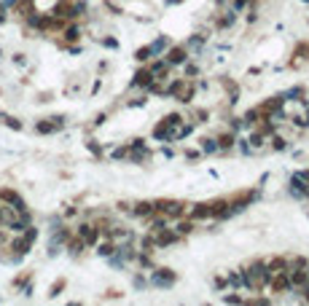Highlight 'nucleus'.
<instances>
[{
    "label": "nucleus",
    "mask_w": 309,
    "mask_h": 306,
    "mask_svg": "<svg viewBox=\"0 0 309 306\" xmlns=\"http://www.w3.org/2000/svg\"><path fill=\"white\" fill-rule=\"evenodd\" d=\"M242 274H245V290H250V293H264L269 285V277H271L264 258H253L250 263H245Z\"/></svg>",
    "instance_id": "1"
},
{
    "label": "nucleus",
    "mask_w": 309,
    "mask_h": 306,
    "mask_svg": "<svg viewBox=\"0 0 309 306\" xmlns=\"http://www.w3.org/2000/svg\"><path fill=\"white\" fill-rule=\"evenodd\" d=\"M186 213H188V204L177 202V199H159V202H153V215L156 218L177 220V218H186Z\"/></svg>",
    "instance_id": "2"
},
{
    "label": "nucleus",
    "mask_w": 309,
    "mask_h": 306,
    "mask_svg": "<svg viewBox=\"0 0 309 306\" xmlns=\"http://www.w3.org/2000/svg\"><path fill=\"white\" fill-rule=\"evenodd\" d=\"M148 234L153 237L156 250H161V247H170V244H175V242H180V237L175 234V228H167V226H156V228H151Z\"/></svg>",
    "instance_id": "3"
},
{
    "label": "nucleus",
    "mask_w": 309,
    "mask_h": 306,
    "mask_svg": "<svg viewBox=\"0 0 309 306\" xmlns=\"http://www.w3.org/2000/svg\"><path fill=\"white\" fill-rule=\"evenodd\" d=\"M269 296H282V293H290V277L288 272H277L269 277V285H266Z\"/></svg>",
    "instance_id": "4"
},
{
    "label": "nucleus",
    "mask_w": 309,
    "mask_h": 306,
    "mask_svg": "<svg viewBox=\"0 0 309 306\" xmlns=\"http://www.w3.org/2000/svg\"><path fill=\"white\" fill-rule=\"evenodd\" d=\"M186 60H191V54L186 51V46H183V43L170 46V49L164 51V62H167L170 67H175V65H183Z\"/></svg>",
    "instance_id": "5"
},
{
    "label": "nucleus",
    "mask_w": 309,
    "mask_h": 306,
    "mask_svg": "<svg viewBox=\"0 0 309 306\" xmlns=\"http://www.w3.org/2000/svg\"><path fill=\"white\" fill-rule=\"evenodd\" d=\"M175 279H177V274L172 272V269H153L151 285H156V288H172Z\"/></svg>",
    "instance_id": "6"
},
{
    "label": "nucleus",
    "mask_w": 309,
    "mask_h": 306,
    "mask_svg": "<svg viewBox=\"0 0 309 306\" xmlns=\"http://www.w3.org/2000/svg\"><path fill=\"white\" fill-rule=\"evenodd\" d=\"M186 218H191V220H207V218H212V204L210 202H199V204H188V213H186Z\"/></svg>",
    "instance_id": "7"
},
{
    "label": "nucleus",
    "mask_w": 309,
    "mask_h": 306,
    "mask_svg": "<svg viewBox=\"0 0 309 306\" xmlns=\"http://www.w3.org/2000/svg\"><path fill=\"white\" fill-rule=\"evenodd\" d=\"M191 132H194V124H186V119H183L180 124L170 126V132H167V143H180V140H186Z\"/></svg>",
    "instance_id": "8"
},
{
    "label": "nucleus",
    "mask_w": 309,
    "mask_h": 306,
    "mask_svg": "<svg viewBox=\"0 0 309 306\" xmlns=\"http://www.w3.org/2000/svg\"><path fill=\"white\" fill-rule=\"evenodd\" d=\"M151 81H153V75H151L148 65H142L137 73H135V78H132V89H142V91H146V89L151 86Z\"/></svg>",
    "instance_id": "9"
},
{
    "label": "nucleus",
    "mask_w": 309,
    "mask_h": 306,
    "mask_svg": "<svg viewBox=\"0 0 309 306\" xmlns=\"http://www.w3.org/2000/svg\"><path fill=\"white\" fill-rule=\"evenodd\" d=\"M78 237L86 242V247H94L100 242V231L97 226H89V223H84V226H78Z\"/></svg>",
    "instance_id": "10"
},
{
    "label": "nucleus",
    "mask_w": 309,
    "mask_h": 306,
    "mask_svg": "<svg viewBox=\"0 0 309 306\" xmlns=\"http://www.w3.org/2000/svg\"><path fill=\"white\" fill-rule=\"evenodd\" d=\"M226 285H229V290H245V274H242V269L226 272Z\"/></svg>",
    "instance_id": "11"
},
{
    "label": "nucleus",
    "mask_w": 309,
    "mask_h": 306,
    "mask_svg": "<svg viewBox=\"0 0 309 306\" xmlns=\"http://www.w3.org/2000/svg\"><path fill=\"white\" fill-rule=\"evenodd\" d=\"M264 263H266V269H269V274H277V272H288V258H285V255L264 258Z\"/></svg>",
    "instance_id": "12"
},
{
    "label": "nucleus",
    "mask_w": 309,
    "mask_h": 306,
    "mask_svg": "<svg viewBox=\"0 0 309 306\" xmlns=\"http://www.w3.org/2000/svg\"><path fill=\"white\" fill-rule=\"evenodd\" d=\"M205 41H207V35H202V32H196V35H191L183 46H186V51L188 54H199L202 49H205Z\"/></svg>",
    "instance_id": "13"
},
{
    "label": "nucleus",
    "mask_w": 309,
    "mask_h": 306,
    "mask_svg": "<svg viewBox=\"0 0 309 306\" xmlns=\"http://www.w3.org/2000/svg\"><path fill=\"white\" fill-rule=\"evenodd\" d=\"M194 228H196V220H191V218H186V220H183V218H177V226H175V234H177V237L183 239V237H188V234H191Z\"/></svg>",
    "instance_id": "14"
},
{
    "label": "nucleus",
    "mask_w": 309,
    "mask_h": 306,
    "mask_svg": "<svg viewBox=\"0 0 309 306\" xmlns=\"http://www.w3.org/2000/svg\"><path fill=\"white\" fill-rule=\"evenodd\" d=\"M132 215H137V218H153V202H135L132 204Z\"/></svg>",
    "instance_id": "15"
},
{
    "label": "nucleus",
    "mask_w": 309,
    "mask_h": 306,
    "mask_svg": "<svg viewBox=\"0 0 309 306\" xmlns=\"http://www.w3.org/2000/svg\"><path fill=\"white\" fill-rule=\"evenodd\" d=\"M215 140H218V150H231L234 143H237V135H234V129H229V132L218 135Z\"/></svg>",
    "instance_id": "16"
},
{
    "label": "nucleus",
    "mask_w": 309,
    "mask_h": 306,
    "mask_svg": "<svg viewBox=\"0 0 309 306\" xmlns=\"http://www.w3.org/2000/svg\"><path fill=\"white\" fill-rule=\"evenodd\" d=\"M148 46H151V51H153V56H161V54L167 51V49H170L172 43H170V38H167V35H159V38L153 41V43H148Z\"/></svg>",
    "instance_id": "17"
},
{
    "label": "nucleus",
    "mask_w": 309,
    "mask_h": 306,
    "mask_svg": "<svg viewBox=\"0 0 309 306\" xmlns=\"http://www.w3.org/2000/svg\"><path fill=\"white\" fill-rule=\"evenodd\" d=\"M306 60H309V43H301L299 49L293 51V60H290V65H293V67H299V65H304Z\"/></svg>",
    "instance_id": "18"
},
{
    "label": "nucleus",
    "mask_w": 309,
    "mask_h": 306,
    "mask_svg": "<svg viewBox=\"0 0 309 306\" xmlns=\"http://www.w3.org/2000/svg\"><path fill=\"white\" fill-rule=\"evenodd\" d=\"M234 19H237V11H234V8H226V11H221V19H218V30H226V27H231V25H234Z\"/></svg>",
    "instance_id": "19"
},
{
    "label": "nucleus",
    "mask_w": 309,
    "mask_h": 306,
    "mask_svg": "<svg viewBox=\"0 0 309 306\" xmlns=\"http://www.w3.org/2000/svg\"><path fill=\"white\" fill-rule=\"evenodd\" d=\"M199 148H202V153H218V140L215 137H202L199 140Z\"/></svg>",
    "instance_id": "20"
},
{
    "label": "nucleus",
    "mask_w": 309,
    "mask_h": 306,
    "mask_svg": "<svg viewBox=\"0 0 309 306\" xmlns=\"http://www.w3.org/2000/svg\"><path fill=\"white\" fill-rule=\"evenodd\" d=\"M167 132H170V126H167V121H164V119L153 126V137H156L159 143H167Z\"/></svg>",
    "instance_id": "21"
},
{
    "label": "nucleus",
    "mask_w": 309,
    "mask_h": 306,
    "mask_svg": "<svg viewBox=\"0 0 309 306\" xmlns=\"http://www.w3.org/2000/svg\"><path fill=\"white\" fill-rule=\"evenodd\" d=\"M135 60H137L140 65L151 62V60H153V51H151V46H142V49H137V51H135Z\"/></svg>",
    "instance_id": "22"
},
{
    "label": "nucleus",
    "mask_w": 309,
    "mask_h": 306,
    "mask_svg": "<svg viewBox=\"0 0 309 306\" xmlns=\"http://www.w3.org/2000/svg\"><path fill=\"white\" fill-rule=\"evenodd\" d=\"M97 253H100L102 258H111V255L116 253V244H113L111 239H108V242H102V244L97 242Z\"/></svg>",
    "instance_id": "23"
},
{
    "label": "nucleus",
    "mask_w": 309,
    "mask_h": 306,
    "mask_svg": "<svg viewBox=\"0 0 309 306\" xmlns=\"http://www.w3.org/2000/svg\"><path fill=\"white\" fill-rule=\"evenodd\" d=\"M196 75H199V65H194V62L186 60V62H183V78H191V81H194Z\"/></svg>",
    "instance_id": "24"
},
{
    "label": "nucleus",
    "mask_w": 309,
    "mask_h": 306,
    "mask_svg": "<svg viewBox=\"0 0 309 306\" xmlns=\"http://www.w3.org/2000/svg\"><path fill=\"white\" fill-rule=\"evenodd\" d=\"M153 250H156V244H153V237H151V234H146V237H142L140 239V253H153Z\"/></svg>",
    "instance_id": "25"
},
{
    "label": "nucleus",
    "mask_w": 309,
    "mask_h": 306,
    "mask_svg": "<svg viewBox=\"0 0 309 306\" xmlns=\"http://www.w3.org/2000/svg\"><path fill=\"white\" fill-rule=\"evenodd\" d=\"M207 119H210L207 110H194V113H191V124H194V126H196V124H205Z\"/></svg>",
    "instance_id": "26"
},
{
    "label": "nucleus",
    "mask_w": 309,
    "mask_h": 306,
    "mask_svg": "<svg viewBox=\"0 0 309 306\" xmlns=\"http://www.w3.org/2000/svg\"><path fill=\"white\" fill-rule=\"evenodd\" d=\"M245 303H247V306H269L271 298H258V296H256V298H245Z\"/></svg>",
    "instance_id": "27"
},
{
    "label": "nucleus",
    "mask_w": 309,
    "mask_h": 306,
    "mask_svg": "<svg viewBox=\"0 0 309 306\" xmlns=\"http://www.w3.org/2000/svg\"><path fill=\"white\" fill-rule=\"evenodd\" d=\"M212 288H215V290H229V285H226V274H221V277L212 279Z\"/></svg>",
    "instance_id": "28"
},
{
    "label": "nucleus",
    "mask_w": 309,
    "mask_h": 306,
    "mask_svg": "<svg viewBox=\"0 0 309 306\" xmlns=\"http://www.w3.org/2000/svg\"><path fill=\"white\" fill-rule=\"evenodd\" d=\"M65 38H67V41H78V38H81V30H78V27H67Z\"/></svg>",
    "instance_id": "29"
},
{
    "label": "nucleus",
    "mask_w": 309,
    "mask_h": 306,
    "mask_svg": "<svg viewBox=\"0 0 309 306\" xmlns=\"http://www.w3.org/2000/svg\"><path fill=\"white\" fill-rule=\"evenodd\" d=\"M223 301H226V303H245V298H242V296H237V293H229V296H223Z\"/></svg>",
    "instance_id": "30"
},
{
    "label": "nucleus",
    "mask_w": 309,
    "mask_h": 306,
    "mask_svg": "<svg viewBox=\"0 0 309 306\" xmlns=\"http://www.w3.org/2000/svg\"><path fill=\"white\" fill-rule=\"evenodd\" d=\"M247 6H250V0H231V8L234 11H245Z\"/></svg>",
    "instance_id": "31"
},
{
    "label": "nucleus",
    "mask_w": 309,
    "mask_h": 306,
    "mask_svg": "<svg viewBox=\"0 0 309 306\" xmlns=\"http://www.w3.org/2000/svg\"><path fill=\"white\" fill-rule=\"evenodd\" d=\"M118 213H132V202H118Z\"/></svg>",
    "instance_id": "32"
},
{
    "label": "nucleus",
    "mask_w": 309,
    "mask_h": 306,
    "mask_svg": "<svg viewBox=\"0 0 309 306\" xmlns=\"http://www.w3.org/2000/svg\"><path fill=\"white\" fill-rule=\"evenodd\" d=\"M146 285H148V279H146V277H140V274H137V277H135V288L140 290V288H146Z\"/></svg>",
    "instance_id": "33"
},
{
    "label": "nucleus",
    "mask_w": 309,
    "mask_h": 306,
    "mask_svg": "<svg viewBox=\"0 0 309 306\" xmlns=\"http://www.w3.org/2000/svg\"><path fill=\"white\" fill-rule=\"evenodd\" d=\"M199 153H202V150H194V148H188V150H186V159H199Z\"/></svg>",
    "instance_id": "34"
},
{
    "label": "nucleus",
    "mask_w": 309,
    "mask_h": 306,
    "mask_svg": "<svg viewBox=\"0 0 309 306\" xmlns=\"http://www.w3.org/2000/svg\"><path fill=\"white\" fill-rule=\"evenodd\" d=\"M102 43H105V46H108V49H116V46H118V41H113V38H105Z\"/></svg>",
    "instance_id": "35"
},
{
    "label": "nucleus",
    "mask_w": 309,
    "mask_h": 306,
    "mask_svg": "<svg viewBox=\"0 0 309 306\" xmlns=\"http://www.w3.org/2000/svg\"><path fill=\"white\" fill-rule=\"evenodd\" d=\"M62 288H65V282H57V285L51 288V296H57V293H59V290H62Z\"/></svg>",
    "instance_id": "36"
},
{
    "label": "nucleus",
    "mask_w": 309,
    "mask_h": 306,
    "mask_svg": "<svg viewBox=\"0 0 309 306\" xmlns=\"http://www.w3.org/2000/svg\"><path fill=\"white\" fill-rule=\"evenodd\" d=\"M226 3H229V0H218V6H221V8H223V6H226Z\"/></svg>",
    "instance_id": "37"
},
{
    "label": "nucleus",
    "mask_w": 309,
    "mask_h": 306,
    "mask_svg": "<svg viewBox=\"0 0 309 306\" xmlns=\"http://www.w3.org/2000/svg\"><path fill=\"white\" fill-rule=\"evenodd\" d=\"M167 3H183V0H167Z\"/></svg>",
    "instance_id": "38"
},
{
    "label": "nucleus",
    "mask_w": 309,
    "mask_h": 306,
    "mask_svg": "<svg viewBox=\"0 0 309 306\" xmlns=\"http://www.w3.org/2000/svg\"><path fill=\"white\" fill-rule=\"evenodd\" d=\"M304 3H309V0H304Z\"/></svg>",
    "instance_id": "39"
}]
</instances>
